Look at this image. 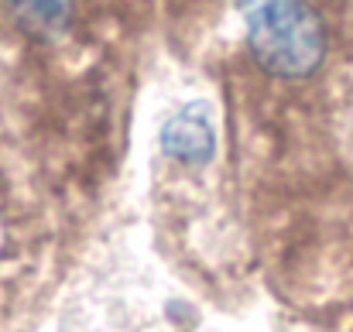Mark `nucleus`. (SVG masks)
<instances>
[{"label": "nucleus", "instance_id": "nucleus-1", "mask_svg": "<svg viewBox=\"0 0 353 332\" xmlns=\"http://www.w3.org/2000/svg\"><path fill=\"white\" fill-rule=\"evenodd\" d=\"M247 45L268 76L309 79L326 62L330 34L309 0H268L247 10Z\"/></svg>", "mask_w": 353, "mask_h": 332}, {"label": "nucleus", "instance_id": "nucleus-2", "mask_svg": "<svg viewBox=\"0 0 353 332\" xmlns=\"http://www.w3.org/2000/svg\"><path fill=\"white\" fill-rule=\"evenodd\" d=\"M161 151L179 161V165H210L216 154V130L213 120L203 107H182L179 113H172L161 127Z\"/></svg>", "mask_w": 353, "mask_h": 332}, {"label": "nucleus", "instance_id": "nucleus-3", "mask_svg": "<svg viewBox=\"0 0 353 332\" xmlns=\"http://www.w3.org/2000/svg\"><path fill=\"white\" fill-rule=\"evenodd\" d=\"M7 10L21 34L31 41H59L76 21V0H7Z\"/></svg>", "mask_w": 353, "mask_h": 332}, {"label": "nucleus", "instance_id": "nucleus-4", "mask_svg": "<svg viewBox=\"0 0 353 332\" xmlns=\"http://www.w3.org/2000/svg\"><path fill=\"white\" fill-rule=\"evenodd\" d=\"M236 7H240V10H243V14H247V10H254V7H261V3H268V0H234Z\"/></svg>", "mask_w": 353, "mask_h": 332}]
</instances>
